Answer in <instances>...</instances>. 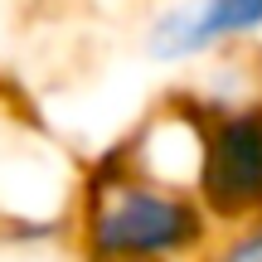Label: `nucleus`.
<instances>
[{"mask_svg": "<svg viewBox=\"0 0 262 262\" xmlns=\"http://www.w3.org/2000/svg\"><path fill=\"white\" fill-rule=\"evenodd\" d=\"M68 228L78 262H204L219 243L194 189L141 170L122 146L83 170Z\"/></svg>", "mask_w": 262, "mask_h": 262, "instance_id": "nucleus-1", "label": "nucleus"}, {"mask_svg": "<svg viewBox=\"0 0 262 262\" xmlns=\"http://www.w3.org/2000/svg\"><path fill=\"white\" fill-rule=\"evenodd\" d=\"M194 102V175L189 189L214 219L219 233L262 224V93L253 97H204Z\"/></svg>", "mask_w": 262, "mask_h": 262, "instance_id": "nucleus-2", "label": "nucleus"}, {"mask_svg": "<svg viewBox=\"0 0 262 262\" xmlns=\"http://www.w3.org/2000/svg\"><path fill=\"white\" fill-rule=\"evenodd\" d=\"M156 68H204L262 49V0H160L141 29Z\"/></svg>", "mask_w": 262, "mask_h": 262, "instance_id": "nucleus-3", "label": "nucleus"}, {"mask_svg": "<svg viewBox=\"0 0 262 262\" xmlns=\"http://www.w3.org/2000/svg\"><path fill=\"white\" fill-rule=\"evenodd\" d=\"M204 262H262V224L233 228V233H219V243L209 248Z\"/></svg>", "mask_w": 262, "mask_h": 262, "instance_id": "nucleus-4", "label": "nucleus"}]
</instances>
